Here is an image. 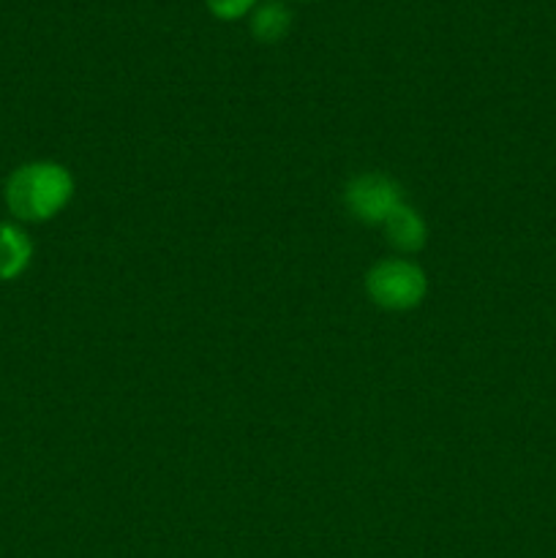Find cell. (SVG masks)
Segmentation results:
<instances>
[{"label":"cell","mask_w":556,"mask_h":558,"mask_svg":"<svg viewBox=\"0 0 556 558\" xmlns=\"http://www.w3.org/2000/svg\"><path fill=\"white\" fill-rule=\"evenodd\" d=\"M74 174L58 161H31L9 174L3 189L5 207L16 221L47 223L74 199Z\"/></svg>","instance_id":"6da1fadb"},{"label":"cell","mask_w":556,"mask_h":558,"mask_svg":"<svg viewBox=\"0 0 556 558\" xmlns=\"http://www.w3.org/2000/svg\"><path fill=\"white\" fill-rule=\"evenodd\" d=\"M365 294L371 303L390 314H407L428 298V276L423 267L403 256L379 259L365 272Z\"/></svg>","instance_id":"7a4b0ae2"},{"label":"cell","mask_w":556,"mask_h":558,"mask_svg":"<svg viewBox=\"0 0 556 558\" xmlns=\"http://www.w3.org/2000/svg\"><path fill=\"white\" fill-rule=\"evenodd\" d=\"M403 189L396 178L385 172H360L343 185V205L354 221L379 227L390 218L398 205H403Z\"/></svg>","instance_id":"3957f363"},{"label":"cell","mask_w":556,"mask_h":558,"mask_svg":"<svg viewBox=\"0 0 556 558\" xmlns=\"http://www.w3.org/2000/svg\"><path fill=\"white\" fill-rule=\"evenodd\" d=\"M382 232H385V240L398 254L412 256L428 245V221L407 202L390 213V218L382 223Z\"/></svg>","instance_id":"277c9868"},{"label":"cell","mask_w":556,"mask_h":558,"mask_svg":"<svg viewBox=\"0 0 556 558\" xmlns=\"http://www.w3.org/2000/svg\"><path fill=\"white\" fill-rule=\"evenodd\" d=\"M33 262V240L20 223H0V281H16Z\"/></svg>","instance_id":"5b68a950"},{"label":"cell","mask_w":556,"mask_h":558,"mask_svg":"<svg viewBox=\"0 0 556 558\" xmlns=\"http://www.w3.org/2000/svg\"><path fill=\"white\" fill-rule=\"evenodd\" d=\"M251 36L262 44H278L292 31V11L281 0H265L249 14Z\"/></svg>","instance_id":"8992f818"},{"label":"cell","mask_w":556,"mask_h":558,"mask_svg":"<svg viewBox=\"0 0 556 558\" xmlns=\"http://www.w3.org/2000/svg\"><path fill=\"white\" fill-rule=\"evenodd\" d=\"M207 11L221 22H234L249 16L259 5V0H205Z\"/></svg>","instance_id":"52a82bcc"}]
</instances>
